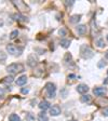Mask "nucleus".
<instances>
[{
  "instance_id": "nucleus-1",
  "label": "nucleus",
  "mask_w": 108,
  "mask_h": 121,
  "mask_svg": "<svg viewBox=\"0 0 108 121\" xmlns=\"http://www.w3.org/2000/svg\"><path fill=\"white\" fill-rule=\"evenodd\" d=\"M7 71L9 73H17L24 71V65L21 63H13L7 66Z\"/></svg>"
},
{
  "instance_id": "nucleus-21",
  "label": "nucleus",
  "mask_w": 108,
  "mask_h": 121,
  "mask_svg": "<svg viewBox=\"0 0 108 121\" xmlns=\"http://www.w3.org/2000/svg\"><path fill=\"white\" fill-rule=\"evenodd\" d=\"M18 36V30H13V31H11V34H10V39H15L16 37Z\"/></svg>"
},
{
  "instance_id": "nucleus-6",
  "label": "nucleus",
  "mask_w": 108,
  "mask_h": 121,
  "mask_svg": "<svg viewBox=\"0 0 108 121\" xmlns=\"http://www.w3.org/2000/svg\"><path fill=\"white\" fill-rule=\"evenodd\" d=\"M76 90H77L78 93H80V94H83V95H84L85 93L89 91V87L86 84H84V83H80V84L77 85V89H76Z\"/></svg>"
},
{
  "instance_id": "nucleus-22",
  "label": "nucleus",
  "mask_w": 108,
  "mask_h": 121,
  "mask_svg": "<svg viewBox=\"0 0 108 121\" xmlns=\"http://www.w3.org/2000/svg\"><path fill=\"white\" fill-rule=\"evenodd\" d=\"M97 66H98L100 68L105 67V66H106V62H105V61H103V59H101L100 63H98V65H97Z\"/></svg>"
},
{
  "instance_id": "nucleus-15",
  "label": "nucleus",
  "mask_w": 108,
  "mask_h": 121,
  "mask_svg": "<svg viewBox=\"0 0 108 121\" xmlns=\"http://www.w3.org/2000/svg\"><path fill=\"white\" fill-rule=\"evenodd\" d=\"M95 43H96V45L98 48H104V47H105V41H104V38H102V37L97 38V39L95 40Z\"/></svg>"
},
{
  "instance_id": "nucleus-27",
  "label": "nucleus",
  "mask_w": 108,
  "mask_h": 121,
  "mask_svg": "<svg viewBox=\"0 0 108 121\" xmlns=\"http://www.w3.org/2000/svg\"><path fill=\"white\" fill-rule=\"evenodd\" d=\"M28 92H29V89H25V88L22 89V93H23V94H27Z\"/></svg>"
},
{
  "instance_id": "nucleus-18",
  "label": "nucleus",
  "mask_w": 108,
  "mask_h": 121,
  "mask_svg": "<svg viewBox=\"0 0 108 121\" xmlns=\"http://www.w3.org/2000/svg\"><path fill=\"white\" fill-rule=\"evenodd\" d=\"M9 121H21V118L16 114H11L10 117H9Z\"/></svg>"
},
{
  "instance_id": "nucleus-29",
  "label": "nucleus",
  "mask_w": 108,
  "mask_h": 121,
  "mask_svg": "<svg viewBox=\"0 0 108 121\" xmlns=\"http://www.w3.org/2000/svg\"><path fill=\"white\" fill-rule=\"evenodd\" d=\"M106 57H107V59H108V50H107V52H106Z\"/></svg>"
},
{
  "instance_id": "nucleus-24",
  "label": "nucleus",
  "mask_w": 108,
  "mask_h": 121,
  "mask_svg": "<svg viewBox=\"0 0 108 121\" xmlns=\"http://www.w3.org/2000/svg\"><path fill=\"white\" fill-rule=\"evenodd\" d=\"M4 97V90L2 88H0V99H2Z\"/></svg>"
},
{
  "instance_id": "nucleus-11",
  "label": "nucleus",
  "mask_w": 108,
  "mask_h": 121,
  "mask_svg": "<svg viewBox=\"0 0 108 121\" xmlns=\"http://www.w3.org/2000/svg\"><path fill=\"white\" fill-rule=\"evenodd\" d=\"M16 84L17 85H24L26 84V82H27V76L26 75H23V76L18 77V78L16 79Z\"/></svg>"
},
{
  "instance_id": "nucleus-4",
  "label": "nucleus",
  "mask_w": 108,
  "mask_h": 121,
  "mask_svg": "<svg viewBox=\"0 0 108 121\" xmlns=\"http://www.w3.org/2000/svg\"><path fill=\"white\" fill-rule=\"evenodd\" d=\"M44 89H46V92H47V94H48V97H50V99L55 97L56 87H55L54 83H52V82H48V83L46 84V87H44Z\"/></svg>"
},
{
  "instance_id": "nucleus-7",
  "label": "nucleus",
  "mask_w": 108,
  "mask_h": 121,
  "mask_svg": "<svg viewBox=\"0 0 108 121\" xmlns=\"http://www.w3.org/2000/svg\"><path fill=\"white\" fill-rule=\"evenodd\" d=\"M106 89L105 88H103V87H96L95 89L93 90V93L95 94L96 96H102V95H104L106 93Z\"/></svg>"
},
{
  "instance_id": "nucleus-16",
  "label": "nucleus",
  "mask_w": 108,
  "mask_h": 121,
  "mask_svg": "<svg viewBox=\"0 0 108 121\" xmlns=\"http://www.w3.org/2000/svg\"><path fill=\"white\" fill-rule=\"evenodd\" d=\"M61 45H62L64 49H67L70 45V40L69 39H62L61 40Z\"/></svg>"
},
{
  "instance_id": "nucleus-26",
  "label": "nucleus",
  "mask_w": 108,
  "mask_h": 121,
  "mask_svg": "<svg viewBox=\"0 0 108 121\" xmlns=\"http://www.w3.org/2000/svg\"><path fill=\"white\" fill-rule=\"evenodd\" d=\"M74 2H75L74 0H71L70 2H68V1H65V2H64V3H65V6H67V7H70V6H72V4H74Z\"/></svg>"
},
{
  "instance_id": "nucleus-17",
  "label": "nucleus",
  "mask_w": 108,
  "mask_h": 121,
  "mask_svg": "<svg viewBox=\"0 0 108 121\" xmlns=\"http://www.w3.org/2000/svg\"><path fill=\"white\" fill-rule=\"evenodd\" d=\"M81 102L82 103H90L91 102V95H89V94H84V95L81 96Z\"/></svg>"
},
{
  "instance_id": "nucleus-20",
  "label": "nucleus",
  "mask_w": 108,
  "mask_h": 121,
  "mask_svg": "<svg viewBox=\"0 0 108 121\" xmlns=\"http://www.w3.org/2000/svg\"><path fill=\"white\" fill-rule=\"evenodd\" d=\"M13 80H14V78H13V76H8V77H4L2 80L3 83H11V82H13Z\"/></svg>"
},
{
  "instance_id": "nucleus-13",
  "label": "nucleus",
  "mask_w": 108,
  "mask_h": 121,
  "mask_svg": "<svg viewBox=\"0 0 108 121\" xmlns=\"http://www.w3.org/2000/svg\"><path fill=\"white\" fill-rule=\"evenodd\" d=\"M80 20H81V15H80V14H74V15H71V16H70L69 22H70L71 24H77Z\"/></svg>"
},
{
  "instance_id": "nucleus-3",
  "label": "nucleus",
  "mask_w": 108,
  "mask_h": 121,
  "mask_svg": "<svg viewBox=\"0 0 108 121\" xmlns=\"http://www.w3.org/2000/svg\"><path fill=\"white\" fill-rule=\"evenodd\" d=\"M7 51H8L9 54H11L13 56H18V55L22 54L23 49L18 48V47H16V45H14V44H8L7 45Z\"/></svg>"
},
{
  "instance_id": "nucleus-31",
  "label": "nucleus",
  "mask_w": 108,
  "mask_h": 121,
  "mask_svg": "<svg viewBox=\"0 0 108 121\" xmlns=\"http://www.w3.org/2000/svg\"><path fill=\"white\" fill-rule=\"evenodd\" d=\"M69 121H77V120H75V119H72V120H69Z\"/></svg>"
},
{
  "instance_id": "nucleus-28",
  "label": "nucleus",
  "mask_w": 108,
  "mask_h": 121,
  "mask_svg": "<svg viewBox=\"0 0 108 121\" xmlns=\"http://www.w3.org/2000/svg\"><path fill=\"white\" fill-rule=\"evenodd\" d=\"M103 115L106 116V117H108V108H105V109H104V111H103Z\"/></svg>"
},
{
  "instance_id": "nucleus-2",
  "label": "nucleus",
  "mask_w": 108,
  "mask_h": 121,
  "mask_svg": "<svg viewBox=\"0 0 108 121\" xmlns=\"http://www.w3.org/2000/svg\"><path fill=\"white\" fill-rule=\"evenodd\" d=\"M80 54H81V56H82L83 59H91V57L94 55L93 51L91 50V48H90L89 45H86V44L81 45V48H80Z\"/></svg>"
},
{
  "instance_id": "nucleus-9",
  "label": "nucleus",
  "mask_w": 108,
  "mask_h": 121,
  "mask_svg": "<svg viewBox=\"0 0 108 121\" xmlns=\"http://www.w3.org/2000/svg\"><path fill=\"white\" fill-rule=\"evenodd\" d=\"M76 30H77V33L79 35H85L86 34V31H88V27H86V25H78L77 27H76Z\"/></svg>"
},
{
  "instance_id": "nucleus-32",
  "label": "nucleus",
  "mask_w": 108,
  "mask_h": 121,
  "mask_svg": "<svg viewBox=\"0 0 108 121\" xmlns=\"http://www.w3.org/2000/svg\"><path fill=\"white\" fill-rule=\"evenodd\" d=\"M107 41H108V35H107Z\"/></svg>"
},
{
  "instance_id": "nucleus-30",
  "label": "nucleus",
  "mask_w": 108,
  "mask_h": 121,
  "mask_svg": "<svg viewBox=\"0 0 108 121\" xmlns=\"http://www.w3.org/2000/svg\"><path fill=\"white\" fill-rule=\"evenodd\" d=\"M2 24H3V22H2V21H0V26L2 25Z\"/></svg>"
},
{
  "instance_id": "nucleus-19",
  "label": "nucleus",
  "mask_w": 108,
  "mask_h": 121,
  "mask_svg": "<svg viewBox=\"0 0 108 121\" xmlns=\"http://www.w3.org/2000/svg\"><path fill=\"white\" fill-rule=\"evenodd\" d=\"M6 61H7V53H4L3 51H0V63L3 64Z\"/></svg>"
},
{
  "instance_id": "nucleus-14",
  "label": "nucleus",
  "mask_w": 108,
  "mask_h": 121,
  "mask_svg": "<svg viewBox=\"0 0 108 121\" xmlns=\"http://www.w3.org/2000/svg\"><path fill=\"white\" fill-rule=\"evenodd\" d=\"M38 120L39 121H49V117L47 116V114L44 111H41V113L38 114Z\"/></svg>"
},
{
  "instance_id": "nucleus-25",
  "label": "nucleus",
  "mask_w": 108,
  "mask_h": 121,
  "mask_svg": "<svg viewBox=\"0 0 108 121\" xmlns=\"http://www.w3.org/2000/svg\"><path fill=\"white\" fill-rule=\"evenodd\" d=\"M66 33H67V31H66V29H64V28L60 29V31H58V34H60L61 36H65Z\"/></svg>"
},
{
  "instance_id": "nucleus-8",
  "label": "nucleus",
  "mask_w": 108,
  "mask_h": 121,
  "mask_svg": "<svg viewBox=\"0 0 108 121\" xmlns=\"http://www.w3.org/2000/svg\"><path fill=\"white\" fill-rule=\"evenodd\" d=\"M27 62H28V65L30 66V67H35L38 63V59L35 56L34 54H31V55L28 56V61H27Z\"/></svg>"
},
{
  "instance_id": "nucleus-23",
  "label": "nucleus",
  "mask_w": 108,
  "mask_h": 121,
  "mask_svg": "<svg viewBox=\"0 0 108 121\" xmlns=\"http://www.w3.org/2000/svg\"><path fill=\"white\" fill-rule=\"evenodd\" d=\"M69 61H71V55L69 53H67L65 55V62H69Z\"/></svg>"
},
{
  "instance_id": "nucleus-33",
  "label": "nucleus",
  "mask_w": 108,
  "mask_h": 121,
  "mask_svg": "<svg viewBox=\"0 0 108 121\" xmlns=\"http://www.w3.org/2000/svg\"><path fill=\"white\" fill-rule=\"evenodd\" d=\"M107 76H108V70H107Z\"/></svg>"
},
{
  "instance_id": "nucleus-10",
  "label": "nucleus",
  "mask_w": 108,
  "mask_h": 121,
  "mask_svg": "<svg viewBox=\"0 0 108 121\" xmlns=\"http://www.w3.org/2000/svg\"><path fill=\"white\" fill-rule=\"evenodd\" d=\"M38 106H39V108H40V109H42L43 111L51 108V106H50V103H49L48 101H41L39 103V105H38Z\"/></svg>"
},
{
  "instance_id": "nucleus-12",
  "label": "nucleus",
  "mask_w": 108,
  "mask_h": 121,
  "mask_svg": "<svg viewBox=\"0 0 108 121\" xmlns=\"http://www.w3.org/2000/svg\"><path fill=\"white\" fill-rule=\"evenodd\" d=\"M13 20L15 21H20V22H27V17L24 16L23 14H21V13H16V14L13 15Z\"/></svg>"
},
{
  "instance_id": "nucleus-5",
  "label": "nucleus",
  "mask_w": 108,
  "mask_h": 121,
  "mask_svg": "<svg viewBox=\"0 0 108 121\" xmlns=\"http://www.w3.org/2000/svg\"><path fill=\"white\" fill-rule=\"evenodd\" d=\"M61 113H62V109H61V107L58 106V105H54V106H52L51 108H50V114H51V116H58L61 115Z\"/></svg>"
}]
</instances>
